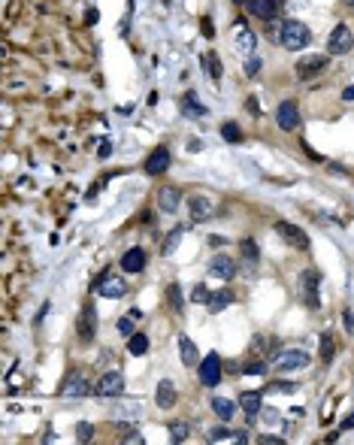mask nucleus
<instances>
[{"label": "nucleus", "mask_w": 354, "mask_h": 445, "mask_svg": "<svg viewBox=\"0 0 354 445\" xmlns=\"http://www.w3.org/2000/svg\"><path fill=\"white\" fill-rule=\"evenodd\" d=\"M179 239H182V227H173V234H170L167 242H164V255H173L176 245H179Z\"/></svg>", "instance_id": "obj_33"}, {"label": "nucleus", "mask_w": 354, "mask_h": 445, "mask_svg": "<svg viewBox=\"0 0 354 445\" xmlns=\"http://www.w3.org/2000/svg\"><path fill=\"white\" fill-rule=\"evenodd\" d=\"M300 285H303L306 306H312V309L321 306V300H318V273H315V270H306L303 276H300Z\"/></svg>", "instance_id": "obj_15"}, {"label": "nucleus", "mask_w": 354, "mask_h": 445, "mask_svg": "<svg viewBox=\"0 0 354 445\" xmlns=\"http://www.w3.org/2000/svg\"><path fill=\"white\" fill-rule=\"evenodd\" d=\"M94 291L100 294V297H109V300H115V297H121V294H125L127 291V285L125 282H121L118 276H100L97 279V285H94Z\"/></svg>", "instance_id": "obj_10"}, {"label": "nucleus", "mask_w": 354, "mask_h": 445, "mask_svg": "<svg viewBox=\"0 0 354 445\" xmlns=\"http://www.w3.org/2000/svg\"><path fill=\"white\" fill-rule=\"evenodd\" d=\"M252 348L260 354V351H267L270 348V340H263V336H254V342H252Z\"/></svg>", "instance_id": "obj_41"}, {"label": "nucleus", "mask_w": 354, "mask_h": 445, "mask_svg": "<svg viewBox=\"0 0 354 445\" xmlns=\"http://www.w3.org/2000/svg\"><path fill=\"white\" fill-rule=\"evenodd\" d=\"M209 276H212V279H224V282H230V279L236 276V261L227 258V255L212 258V263H209Z\"/></svg>", "instance_id": "obj_12"}, {"label": "nucleus", "mask_w": 354, "mask_h": 445, "mask_svg": "<svg viewBox=\"0 0 354 445\" xmlns=\"http://www.w3.org/2000/svg\"><path fill=\"white\" fill-rule=\"evenodd\" d=\"M342 3H345V6H354V0H342Z\"/></svg>", "instance_id": "obj_51"}, {"label": "nucleus", "mask_w": 354, "mask_h": 445, "mask_svg": "<svg viewBox=\"0 0 354 445\" xmlns=\"http://www.w3.org/2000/svg\"><path fill=\"white\" fill-rule=\"evenodd\" d=\"M239 372H242V376H267V364L254 358V361H249V364H242Z\"/></svg>", "instance_id": "obj_29"}, {"label": "nucleus", "mask_w": 354, "mask_h": 445, "mask_svg": "<svg viewBox=\"0 0 354 445\" xmlns=\"http://www.w3.org/2000/svg\"><path fill=\"white\" fill-rule=\"evenodd\" d=\"M227 436H233V433H227L224 427H215V430H209V442H221V439H227Z\"/></svg>", "instance_id": "obj_40"}, {"label": "nucleus", "mask_w": 354, "mask_h": 445, "mask_svg": "<svg viewBox=\"0 0 354 445\" xmlns=\"http://www.w3.org/2000/svg\"><path fill=\"white\" fill-rule=\"evenodd\" d=\"M125 442H143V436H139V433H127Z\"/></svg>", "instance_id": "obj_50"}, {"label": "nucleus", "mask_w": 354, "mask_h": 445, "mask_svg": "<svg viewBox=\"0 0 354 445\" xmlns=\"http://www.w3.org/2000/svg\"><path fill=\"white\" fill-rule=\"evenodd\" d=\"M188 215H191V221H209L215 215V203H212L206 194H197V197L188 200Z\"/></svg>", "instance_id": "obj_9"}, {"label": "nucleus", "mask_w": 354, "mask_h": 445, "mask_svg": "<svg viewBox=\"0 0 354 445\" xmlns=\"http://www.w3.org/2000/svg\"><path fill=\"white\" fill-rule=\"evenodd\" d=\"M146 266V252L143 248H127L125 255H121V270L125 273H139Z\"/></svg>", "instance_id": "obj_17"}, {"label": "nucleus", "mask_w": 354, "mask_h": 445, "mask_svg": "<svg viewBox=\"0 0 354 445\" xmlns=\"http://www.w3.org/2000/svg\"><path fill=\"white\" fill-rule=\"evenodd\" d=\"M109 155H112V146L103 139V142H100V157H109Z\"/></svg>", "instance_id": "obj_46"}, {"label": "nucleus", "mask_w": 354, "mask_h": 445, "mask_svg": "<svg viewBox=\"0 0 354 445\" xmlns=\"http://www.w3.org/2000/svg\"><path fill=\"white\" fill-rule=\"evenodd\" d=\"M212 412H215L221 421H230L233 418V403L224 400V397H212Z\"/></svg>", "instance_id": "obj_26"}, {"label": "nucleus", "mask_w": 354, "mask_h": 445, "mask_svg": "<svg viewBox=\"0 0 354 445\" xmlns=\"http://www.w3.org/2000/svg\"><path fill=\"white\" fill-rule=\"evenodd\" d=\"M267 391H281V394H294L297 385H294V382H270V385H267Z\"/></svg>", "instance_id": "obj_35"}, {"label": "nucleus", "mask_w": 354, "mask_h": 445, "mask_svg": "<svg viewBox=\"0 0 354 445\" xmlns=\"http://www.w3.org/2000/svg\"><path fill=\"white\" fill-rule=\"evenodd\" d=\"M209 291H206V285H197V288H194L191 291V300H194V303H209Z\"/></svg>", "instance_id": "obj_36"}, {"label": "nucleus", "mask_w": 354, "mask_h": 445, "mask_svg": "<svg viewBox=\"0 0 354 445\" xmlns=\"http://www.w3.org/2000/svg\"><path fill=\"white\" fill-rule=\"evenodd\" d=\"M91 433H94V427L88 424V421H82V424L76 427V436H79V442H88V439H91Z\"/></svg>", "instance_id": "obj_38"}, {"label": "nucleus", "mask_w": 354, "mask_h": 445, "mask_svg": "<svg viewBox=\"0 0 354 445\" xmlns=\"http://www.w3.org/2000/svg\"><path fill=\"white\" fill-rule=\"evenodd\" d=\"M260 73V58L257 55H252L249 61H245V76H249V79H254Z\"/></svg>", "instance_id": "obj_34"}, {"label": "nucleus", "mask_w": 354, "mask_h": 445, "mask_svg": "<svg viewBox=\"0 0 354 445\" xmlns=\"http://www.w3.org/2000/svg\"><path fill=\"white\" fill-rule=\"evenodd\" d=\"M200 382L206 385V388H215L218 382H221V358H218V354L215 351H212V354H206V358L200 361Z\"/></svg>", "instance_id": "obj_4"}, {"label": "nucleus", "mask_w": 354, "mask_h": 445, "mask_svg": "<svg viewBox=\"0 0 354 445\" xmlns=\"http://www.w3.org/2000/svg\"><path fill=\"white\" fill-rule=\"evenodd\" d=\"M327 49H330V55H345V52L354 49V37H351V30L345 25H336L333 33H330V40H327Z\"/></svg>", "instance_id": "obj_5"}, {"label": "nucleus", "mask_w": 354, "mask_h": 445, "mask_svg": "<svg viewBox=\"0 0 354 445\" xmlns=\"http://www.w3.org/2000/svg\"><path fill=\"white\" fill-rule=\"evenodd\" d=\"M276 234H278L281 239H285L288 245L300 248V252H306V248H309V236H306V230H303V227H297V224L278 221V224H276Z\"/></svg>", "instance_id": "obj_3"}, {"label": "nucleus", "mask_w": 354, "mask_h": 445, "mask_svg": "<svg viewBox=\"0 0 354 445\" xmlns=\"http://www.w3.org/2000/svg\"><path fill=\"white\" fill-rule=\"evenodd\" d=\"M167 167H170V149L167 146H154L152 155L146 157V173L149 176H161Z\"/></svg>", "instance_id": "obj_11"}, {"label": "nucleus", "mask_w": 354, "mask_h": 445, "mask_svg": "<svg viewBox=\"0 0 354 445\" xmlns=\"http://www.w3.org/2000/svg\"><path fill=\"white\" fill-rule=\"evenodd\" d=\"M245 106H249V112H252V115H260V106H257V100H254V97H249V103H245Z\"/></svg>", "instance_id": "obj_44"}, {"label": "nucleus", "mask_w": 354, "mask_h": 445, "mask_svg": "<svg viewBox=\"0 0 354 445\" xmlns=\"http://www.w3.org/2000/svg\"><path fill=\"white\" fill-rule=\"evenodd\" d=\"M239 409L249 418H254L260 412V391H242V394H239Z\"/></svg>", "instance_id": "obj_20"}, {"label": "nucleus", "mask_w": 354, "mask_h": 445, "mask_svg": "<svg viewBox=\"0 0 354 445\" xmlns=\"http://www.w3.org/2000/svg\"><path fill=\"white\" fill-rule=\"evenodd\" d=\"M342 321H345V330L351 333V330H354V312H351V309H345V312H342Z\"/></svg>", "instance_id": "obj_42"}, {"label": "nucleus", "mask_w": 354, "mask_h": 445, "mask_svg": "<svg viewBox=\"0 0 354 445\" xmlns=\"http://www.w3.org/2000/svg\"><path fill=\"white\" fill-rule=\"evenodd\" d=\"M167 303H170V309H173L176 315H182V309H185V300H182V288H179L176 282L167 288Z\"/></svg>", "instance_id": "obj_25"}, {"label": "nucleus", "mask_w": 354, "mask_h": 445, "mask_svg": "<svg viewBox=\"0 0 354 445\" xmlns=\"http://www.w3.org/2000/svg\"><path fill=\"white\" fill-rule=\"evenodd\" d=\"M233 300H236L233 291H227V288H224V291H215V294L209 297V312H221V309H227L230 303H233Z\"/></svg>", "instance_id": "obj_23"}, {"label": "nucleus", "mask_w": 354, "mask_h": 445, "mask_svg": "<svg viewBox=\"0 0 354 445\" xmlns=\"http://www.w3.org/2000/svg\"><path fill=\"white\" fill-rule=\"evenodd\" d=\"M330 358H333V340H330V336H324V340H321V361L330 364Z\"/></svg>", "instance_id": "obj_37"}, {"label": "nucleus", "mask_w": 354, "mask_h": 445, "mask_svg": "<svg viewBox=\"0 0 354 445\" xmlns=\"http://www.w3.org/2000/svg\"><path fill=\"white\" fill-rule=\"evenodd\" d=\"M239 255H242V261H245V263H252V266H254V263L260 261V248H257V242H254V239H242V242H239Z\"/></svg>", "instance_id": "obj_24"}, {"label": "nucleus", "mask_w": 354, "mask_h": 445, "mask_svg": "<svg viewBox=\"0 0 354 445\" xmlns=\"http://www.w3.org/2000/svg\"><path fill=\"white\" fill-rule=\"evenodd\" d=\"M157 206L164 212H176V206H179V188H173V185L161 188L157 191Z\"/></svg>", "instance_id": "obj_22"}, {"label": "nucleus", "mask_w": 354, "mask_h": 445, "mask_svg": "<svg viewBox=\"0 0 354 445\" xmlns=\"http://www.w3.org/2000/svg\"><path fill=\"white\" fill-rule=\"evenodd\" d=\"M306 364H309V354H306V351H297V348L278 351V354H276V361H273V366H276L278 372H294V369H303Z\"/></svg>", "instance_id": "obj_2"}, {"label": "nucleus", "mask_w": 354, "mask_h": 445, "mask_svg": "<svg viewBox=\"0 0 354 445\" xmlns=\"http://www.w3.org/2000/svg\"><path fill=\"white\" fill-rule=\"evenodd\" d=\"M233 40H236V49L242 52L245 58H252L254 55V49H257V37L245 27V22H236V30H233Z\"/></svg>", "instance_id": "obj_13"}, {"label": "nucleus", "mask_w": 354, "mask_h": 445, "mask_svg": "<svg viewBox=\"0 0 354 445\" xmlns=\"http://www.w3.org/2000/svg\"><path fill=\"white\" fill-rule=\"evenodd\" d=\"M182 106H185V112H194V115H206V106H200L197 103V94H185V100H182Z\"/></svg>", "instance_id": "obj_32"}, {"label": "nucleus", "mask_w": 354, "mask_h": 445, "mask_svg": "<svg viewBox=\"0 0 354 445\" xmlns=\"http://www.w3.org/2000/svg\"><path fill=\"white\" fill-rule=\"evenodd\" d=\"M342 430H354V412H351V415L342 421Z\"/></svg>", "instance_id": "obj_47"}, {"label": "nucleus", "mask_w": 354, "mask_h": 445, "mask_svg": "<svg viewBox=\"0 0 354 445\" xmlns=\"http://www.w3.org/2000/svg\"><path fill=\"white\" fill-rule=\"evenodd\" d=\"M312 40V33L303 22H297V19H285L278 27V43L285 46V49H306Z\"/></svg>", "instance_id": "obj_1"}, {"label": "nucleus", "mask_w": 354, "mask_h": 445, "mask_svg": "<svg viewBox=\"0 0 354 445\" xmlns=\"http://www.w3.org/2000/svg\"><path fill=\"white\" fill-rule=\"evenodd\" d=\"M200 149H203L200 139H191V142H188V152H200Z\"/></svg>", "instance_id": "obj_48"}, {"label": "nucleus", "mask_w": 354, "mask_h": 445, "mask_svg": "<svg viewBox=\"0 0 354 445\" xmlns=\"http://www.w3.org/2000/svg\"><path fill=\"white\" fill-rule=\"evenodd\" d=\"M245 3H249L252 15H257L263 22H273L276 12H278V0H245Z\"/></svg>", "instance_id": "obj_16"}, {"label": "nucleus", "mask_w": 354, "mask_h": 445, "mask_svg": "<svg viewBox=\"0 0 354 445\" xmlns=\"http://www.w3.org/2000/svg\"><path fill=\"white\" fill-rule=\"evenodd\" d=\"M118 333H125V336H133V318H118Z\"/></svg>", "instance_id": "obj_39"}, {"label": "nucleus", "mask_w": 354, "mask_h": 445, "mask_svg": "<svg viewBox=\"0 0 354 445\" xmlns=\"http://www.w3.org/2000/svg\"><path fill=\"white\" fill-rule=\"evenodd\" d=\"M188 430H191L188 421H173V424H170V439H173V442H185V439H188Z\"/></svg>", "instance_id": "obj_30"}, {"label": "nucleus", "mask_w": 354, "mask_h": 445, "mask_svg": "<svg viewBox=\"0 0 354 445\" xmlns=\"http://www.w3.org/2000/svg\"><path fill=\"white\" fill-rule=\"evenodd\" d=\"M154 400H157V406H161V409H173V406H176V385H173L170 379H164L161 385H157Z\"/></svg>", "instance_id": "obj_21"}, {"label": "nucleus", "mask_w": 354, "mask_h": 445, "mask_svg": "<svg viewBox=\"0 0 354 445\" xmlns=\"http://www.w3.org/2000/svg\"><path fill=\"white\" fill-rule=\"evenodd\" d=\"M327 64H330L327 55H306V58L297 61V76H300V79H312V76H318V73H324Z\"/></svg>", "instance_id": "obj_6"}, {"label": "nucleus", "mask_w": 354, "mask_h": 445, "mask_svg": "<svg viewBox=\"0 0 354 445\" xmlns=\"http://www.w3.org/2000/svg\"><path fill=\"white\" fill-rule=\"evenodd\" d=\"M342 100H348V103L354 100V85H348V88H345V91H342Z\"/></svg>", "instance_id": "obj_49"}, {"label": "nucleus", "mask_w": 354, "mask_h": 445, "mask_svg": "<svg viewBox=\"0 0 354 445\" xmlns=\"http://www.w3.org/2000/svg\"><path fill=\"white\" fill-rule=\"evenodd\" d=\"M221 136H224L227 142H239V139H242L239 124H233V121H224V124H221Z\"/></svg>", "instance_id": "obj_31"}, {"label": "nucleus", "mask_w": 354, "mask_h": 445, "mask_svg": "<svg viewBox=\"0 0 354 445\" xmlns=\"http://www.w3.org/2000/svg\"><path fill=\"white\" fill-rule=\"evenodd\" d=\"M121 391H125V379H121V372H103L94 385V394L97 397H118Z\"/></svg>", "instance_id": "obj_7"}, {"label": "nucleus", "mask_w": 354, "mask_h": 445, "mask_svg": "<svg viewBox=\"0 0 354 445\" xmlns=\"http://www.w3.org/2000/svg\"><path fill=\"white\" fill-rule=\"evenodd\" d=\"M149 345H152V342H149V336H146V333H133L130 340H127V351H130V354H136V358H139V354H146V351H149Z\"/></svg>", "instance_id": "obj_27"}, {"label": "nucleus", "mask_w": 354, "mask_h": 445, "mask_svg": "<svg viewBox=\"0 0 354 445\" xmlns=\"http://www.w3.org/2000/svg\"><path fill=\"white\" fill-rule=\"evenodd\" d=\"M94 330H97L94 309H91V303H85V306H82V315H79V324H76V333H79L82 342H88V340H94Z\"/></svg>", "instance_id": "obj_14"}, {"label": "nucleus", "mask_w": 354, "mask_h": 445, "mask_svg": "<svg viewBox=\"0 0 354 445\" xmlns=\"http://www.w3.org/2000/svg\"><path fill=\"white\" fill-rule=\"evenodd\" d=\"M88 391H91V385L85 382L82 372H73V376L64 382V397H85Z\"/></svg>", "instance_id": "obj_18"}, {"label": "nucleus", "mask_w": 354, "mask_h": 445, "mask_svg": "<svg viewBox=\"0 0 354 445\" xmlns=\"http://www.w3.org/2000/svg\"><path fill=\"white\" fill-rule=\"evenodd\" d=\"M203 64H206V73H209V79H212V82H221V61H218V55H215V52H209V55L203 58Z\"/></svg>", "instance_id": "obj_28"}, {"label": "nucleus", "mask_w": 354, "mask_h": 445, "mask_svg": "<svg viewBox=\"0 0 354 445\" xmlns=\"http://www.w3.org/2000/svg\"><path fill=\"white\" fill-rule=\"evenodd\" d=\"M224 242H227L224 236H215V234H212V236H209V245H212V248H221Z\"/></svg>", "instance_id": "obj_45"}, {"label": "nucleus", "mask_w": 354, "mask_h": 445, "mask_svg": "<svg viewBox=\"0 0 354 445\" xmlns=\"http://www.w3.org/2000/svg\"><path fill=\"white\" fill-rule=\"evenodd\" d=\"M260 445H285L281 436H260Z\"/></svg>", "instance_id": "obj_43"}, {"label": "nucleus", "mask_w": 354, "mask_h": 445, "mask_svg": "<svg viewBox=\"0 0 354 445\" xmlns=\"http://www.w3.org/2000/svg\"><path fill=\"white\" fill-rule=\"evenodd\" d=\"M276 121H278L281 131H297V128H300V109H297V103H294V100H281L278 109H276Z\"/></svg>", "instance_id": "obj_8"}, {"label": "nucleus", "mask_w": 354, "mask_h": 445, "mask_svg": "<svg viewBox=\"0 0 354 445\" xmlns=\"http://www.w3.org/2000/svg\"><path fill=\"white\" fill-rule=\"evenodd\" d=\"M179 351H182V364L185 366H200V351L191 342V336H179Z\"/></svg>", "instance_id": "obj_19"}]
</instances>
